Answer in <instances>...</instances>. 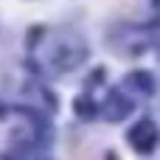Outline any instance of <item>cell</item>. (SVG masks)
I'll return each mask as SVG.
<instances>
[{"label":"cell","instance_id":"cell-2","mask_svg":"<svg viewBox=\"0 0 160 160\" xmlns=\"http://www.w3.org/2000/svg\"><path fill=\"white\" fill-rule=\"evenodd\" d=\"M76 112H79L82 118H90V115H93L96 110H93V104H90L87 98H79V104H76Z\"/></svg>","mask_w":160,"mask_h":160},{"label":"cell","instance_id":"cell-1","mask_svg":"<svg viewBox=\"0 0 160 160\" xmlns=\"http://www.w3.org/2000/svg\"><path fill=\"white\" fill-rule=\"evenodd\" d=\"M129 141H132L135 149H141V152H152L155 143H158V129H155V124H152V121H141V124L129 132Z\"/></svg>","mask_w":160,"mask_h":160}]
</instances>
